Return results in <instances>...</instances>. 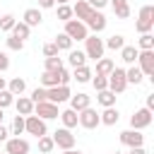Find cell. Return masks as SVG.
Listing matches in <instances>:
<instances>
[{"label": "cell", "mask_w": 154, "mask_h": 154, "mask_svg": "<svg viewBox=\"0 0 154 154\" xmlns=\"http://www.w3.org/2000/svg\"><path fill=\"white\" fill-rule=\"evenodd\" d=\"M72 79L75 82H79V84H84V82H89L91 79V75H94V70L89 67V65H79V67H72Z\"/></svg>", "instance_id": "d6986e66"}, {"label": "cell", "mask_w": 154, "mask_h": 154, "mask_svg": "<svg viewBox=\"0 0 154 154\" xmlns=\"http://www.w3.org/2000/svg\"><path fill=\"white\" fill-rule=\"evenodd\" d=\"M36 140H38V152H41V154H51V152L55 149L51 135H41V137H36Z\"/></svg>", "instance_id": "4dcf8cb0"}, {"label": "cell", "mask_w": 154, "mask_h": 154, "mask_svg": "<svg viewBox=\"0 0 154 154\" xmlns=\"http://www.w3.org/2000/svg\"><path fill=\"white\" fill-rule=\"evenodd\" d=\"M7 48H10V51H22V48H24V41L17 38L14 34H10V36H7Z\"/></svg>", "instance_id": "b9f144b4"}, {"label": "cell", "mask_w": 154, "mask_h": 154, "mask_svg": "<svg viewBox=\"0 0 154 154\" xmlns=\"http://www.w3.org/2000/svg\"><path fill=\"white\" fill-rule=\"evenodd\" d=\"M55 0H38V10H53Z\"/></svg>", "instance_id": "7dc6e473"}, {"label": "cell", "mask_w": 154, "mask_h": 154, "mask_svg": "<svg viewBox=\"0 0 154 154\" xmlns=\"http://www.w3.org/2000/svg\"><path fill=\"white\" fill-rule=\"evenodd\" d=\"M137 48H140V51H149V48H154V36H152V31H149V34H140V38H137Z\"/></svg>", "instance_id": "836d02e7"}, {"label": "cell", "mask_w": 154, "mask_h": 154, "mask_svg": "<svg viewBox=\"0 0 154 154\" xmlns=\"http://www.w3.org/2000/svg\"><path fill=\"white\" fill-rule=\"evenodd\" d=\"M12 106L17 108L19 116H31V113H34V101H31L29 96H22V94H19V99H14Z\"/></svg>", "instance_id": "ac0fdd59"}, {"label": "cell", "mask_w": 154, "mask_h": 154, "mask_svg": "<svg viewBox=\"0 0 154 154\" xmlns=\"http://www.w3.org/2000/svg\"><path fill=\"white\" fill-rule=\"evenodd\" d=\"M67 63H70V67L87 65V55H84V51H72V48H70V53H67Z\"/></svg>", "instance_id": "83f0119b"}, {"label": "cell", "mask_w": 154, "mask_h": 154, "mask_svg": "<svg viewBox=\"0 0 154 154\" xmlns=\"http://www.w3.org/2000/svg\"><path fill=\"white\" fill-rule=\"evenodd\" d=\"M22 22H24V24H29V26H38V24L43 22V14H41V10H38V7H29V10H24Z\"/></svg>", "instance_id": "e0dca14e"}, {"label": "cell", "mask_w": 154, "mask_h": 154, "mask_svg": "<svg viewBox=\"0 0 154 154\" xmlns=\"http://www.w3.org/2000/svg\"><path fill=\"white\" fill-rule=\"evenodd\" d=\"M29 142L24 140V137H7V142H5V152L7 154H29Z\"/></svg>", "instance_id": "7c38bea8"}, {"label": "cell", "mask_w": 154, "mask_h": 154, "mask_svg": "<svg viewBox=\"0 0 154 154\" xmlns=\"http://www.w3.org/2000/svg\"><path fill=\"white\" fill-rule=\"evenodd\" d=\"M113 67H116V63H113L111 58H99V60H96V75H103V77H108Z\"/></svg>", "instance_id": "f1b7e54d"}, {"label": "cell", "mask_w": 154, "mask_h": 154, "mask_svg": "<svg viewBox=\"0 0 154 154\" xmlns=\"http://www.w3.org/2000/svg\"><path fill=\"white\" fill-rule=\"evenodd\" d=\"M10 34H14V36H17V38H22V41H26V38H29V34H31V26H29V24H24V22L19 19V22H14V26H12V31H10Z\"/></svg>", "instance_id": "4316f807"}, {"label": "cell", "mask_w": 154, "mask_h": 154, "mask_svg": "<svg viewBox=\"0 0 154 154\" xmlns=\"http://www.w3.org/2000/svg\"><path fill=\"white\" fill-rule=\"evenodd\" d=\"M144 108L154 111V94H149V96H147V106H144Z\"/></svg>", "instance_id": "f907efd6"}, {"label": "cell", "mask_w": 154, "mask_h": 154, "mask_svg": "<svg viewBox=\"0 0 154 154\" xmlns=\"http://www.w3.org/2000/svg\"><path fill=\"white\" fill-rule=\"evenodd\" d=\"M14 103V94L12 91H7V89H0V108L5 111L7 106H12Z\"/></svg>", "instance_id": "f35d334b"}, {"label": "cell", "mask_w": 154, "mask_h": 154, "mask_svg": "<svg viewBox=\"0 0 154 154\" xmlns=\"http://www.w3.org/2000/svg\"><path fill=\"white\" fill-rule=\"evenodd\" d=\"M51 137H53V144H55L58 149H72L75 142H77L75 135H72V130H67V128H58Z\"/></svg>", "instance_id": "ba28073f"}, {"label": "cell", "mask_w": 154, "mask_h": 154, "mask_svg": "<svg viewBox=\"0 0 154 154\" xmlns=\"http://www.w3.org/2000/svg\"><path fill=\"white\" fill-rule=\"evenodd\" d=\"M63 154H84V152H82V149H75V147H72V149H63Z\"/></svg>", "instance_id": "816d5d0a"}, {"label": "cell", "mask_w": 154, "mask_h": 154, "mask_svg": "<svg viewBox=\"0 0 154 154\" xmlns=\"http://www.w3.org/2000/svg\"><path fill=\"white\" fill-rule=\"evenodd\" d=\"M118 118H120V113H118V108H116V106H108V108H103V111L99 113L101 125H116V123H118Z\"/></svg>", "instance_id": "ffe728a7"}, {"label": "cell", "mask_w": 154, "mask_h": 154, "mask_svg": "<svg viewBox=\"0 0 154 154\" xmlns=\"http://www.w3.org/2000/svg\"><path fill=\"white\" fill-rule=\"evenodd\" d=\"M34 103H38V101H48V94H46V87H36L34 91H31V96H29Z\"/></svg>", "instance_id": "60d3db41"}, {"label": "cell", "mask_w": 154, "mask_h": 154, "mask_svg": "<svg viewBox=\"0 0 154 154\" xmlns=\"http://www.w3.org/2000/svg\"><path fill=\"white\" fill-rule=\"evenodd\" d=\"M24 132V116H14V120H12V128H10V135H14V137H19Z\"/></svg>", "instance_id": "e575fe53"}, {"label": "cell", "mask_w": 154, "mask_h": 154, "mask_svg": "<svg viewBox=\"0 0 154 154\" xmlns=\"http://www.w3.org/2000/svg\"><path fill=\"white\" fill-rule=\"evenodd\" d=\"M113 154H123V152H113Z\"/></svg>", "instance_id": "9f6ffc18"}, {"label": "cell", "mask_w": 154, "mask_h": 154, "mask_svg": "<svg viewBox=\"0 0 154 154\" xmlns=\"http://www.w3.org/2000/svg\"><path fill=\"white\" fill-rule=\"evenodd\" d=\"M55 5H70V0H55Z\"/></svg>", "instance_id": "f5cc1de1"}, {"label": "cell", "mask_w": 154, "mask_h": 154, "mask_svg": "<svg viewBox=\"0 0 154 154\" xmlns=\"http://www.w3.org/2000/svg\"><path fill=\"white\" fill-rule=\"evenodd\" d=\"M120 142L125 144V147H142L144 144V135H142V130H123L120 132Z\"/></svg>", "instance_id": "4fadbf2b"}, {"label": "cell", "mask_w": 154, "mask_h": 154, "mask_svg": "<svg viewBox=\"0 0 154 154\" xmlns=\"http://www.w3.org/2000/svg\"><path fill=\"white\" fill-rule=\"evenodd\" d=\"M137 67L142 70L144 77H152V79H154V48L137 53Z\"/></svg>", "instance_id": "52a82bcc"}, {"label": "cell", "mask_w": 154, "mask_h": 154, "mask_svg": "<svg viewBox=\"0 0 154 154\" xmlns=\"http://www.w3.org/2000/svg\"><path fill=\"white\" fill-rule=\"evenodd\" d=\"M7 91H12L14 96H19V94H24V89H26V82H24V77H12L10 82H7V87H5Z\"/></svg>", "instance_id": "d4e9b609"}, {"label": "cell", "mask_w": 154, "mask_h": 154, "mask_svg": "<svg viewBox=\"0 0 154 154\" xmlns=\"http://www.w3.org/2000/svg\"><path fill=\"white\" fill-rule=\"evenodd\" d=\"M94 12V7H89V2L87 0H77L75 5H72V14L79 19V22H87V17Z\"/></svg>", "instance_id": "2e32d148"}, {"label": "cell", "mask_w": 154, "mask_h": 154, "mask_svg": "<svg viewBox=\"0 0 154 154\" xmlns=\"http://www.w3.org/2000/svg\"><path fill=\"white\" fill-rule=\"evenodd\" d=\"M77 125H79V128H84V130H96V128L101 125V120H99V113H96V108L87 106V108L77 111Z\"/></svg>", "instance_id": "3957f363"}, {"label": "cell", "mask_w": 154, "mask_h": 154, "mask_svg": "<svg viewBox=\"0 0 154 154\" xmlns=\"http://www.w3.org/2000/svg\"><path fill=\"white\" fill-rule=\"evenodd\" d=\"M7 87V82H5V77H0V89H5Z\"/></svg>", "instance_id": "db71d44e"}, {"label": "cell", "mask_w": 154, "mask_h": 154, "mask_svg": "<svg viewBox=\"0 0 154 154\" xmlns=\"http://www.w3.org/2000/svg\"><path fill=\"white\" fill-rule=\"evenodd\" d=\"M58 53H60V51H58V46H55L53 41H51V43H43V55H46V58H51V55H58Z\"/></svg>", "instance_id": "7bdbcfd3"}, {"label": "cell", "mask_w": 154, "mask_h": 154, "mask_svg": "<svg viewBox=\"0 0 154 154\" xmlns=\"http://www.w3.org/2000/svg\"><path fill=\"white\" fill-rule=\"evenodd\" d=\"M89 82L94 84V89H96V91L108 89V77H103V75H91V79H89Z\"/></svg>", "instance_id": "74e56055"}, {"label": "cell", "mask_w": 154, "mask_h": 154, "mask_svg": "<svg viewBox=\"0 0 154 154\" xmlns=\"http://www.w3.org/2000/svg\"><path fill=\"white\" fill-rule=\"evenodd\" d=\"M46 70H51V72H55V70H60L63 67V58L60 55H51V58H46Z\"/></svg>", "instance_id": "8d00e7d4"}, {"label": "cell", "mask_w": 154, "mask_h": 154, "mask_svg": "<svg viewBox=\"0 0 154 154\" xmlns=\"http://www.w3.org/2000/svg\"><path fill=\"white\" fill-rule=\"evenodd\" d=\"M2 154H7V152H2Z\"/></svg>", "instance_id": "6f0895ef"}, {"label": "cell", "mask_w": 154, "mask_h": 154, "mask_svg": "<svg viewBox=\"0 0 154 154\" xmlns=\"http://www.w3.org/2000/svg\"><path fill=\"white\" fill-rule=\"evenodd\" d=\"M7 67H10V58H7V53L0 51V72H5Z\"/></svg>", "instance_id": "bcb514c9"}, {"label": "cell", "mask_w": 154, "mask_h": 154, "mask_svg": "<svg viewBox=\"0 0 154 154\" xmlns=\"http://www.w3.org/2000/svg\"><path fill=\"white\" fill-rule=\"evenodd\" d=\"M65 34H67L72 41H84V38L89 36V29H87V24L79 22V19H67V22H65Z\"/></svg>", "instance_id": "5b68a950"}, {"label": "cell", "mask_w": 154, "mask_h": 154, "mask_svg": "<svg viewBox=\"0 0 154 154\" xmlns=\"http://www.w3.org/2000/svg\"><path fill=\"white\" fill-rule=\"evenodd\" d=\"M55 46H58V51H70L72 48V38L65 34V31H60L58 36H55V41H53Z\"/></svg>", "instance_id": "1f68e13d"}, {"label": "cell", "mask_w": 154, "mask_h": 154, "mask_svg": "<svg viewBox=\"0 0 154 154\" xmlns=\"http://www.w3.org/2000/svg\"><path fill=\"white\" fill-rule=\"evenodd\" d=\"M58 84V70L55 72H51V70H43V75H41V87H55Z\"/></svg>", "instance_id": "d6a6232c"}, {"label": "cell", "mask_w": 154, "mask_h": 154, "mask_svg": "<svg viewBox=\"0 0 154 154\" xmlns=\"http://www.w3.org/2000/svg\"><path fill=\"white\" fill-rule=\"evenodd\" d=\"M135 29H137L140 34H149V31L154 29V7H152V5H142V7H140Z\"/></svg>", "instance_id": "6da1fadb"}, {"label": "cell", "mask_w": 154, "mask_h": 154, "mask_svg": "<svg viewBox=\"0 0 154 154\" xmlns=\"http://www.w3.org/2000/svg\"><path fill=\"white\" fill-rule=\"evenodd\" d=\"M24 132H29V135H34V137L48 135L46 120H43V118H38L36 113H31V116H24Z\"/></svg>", "instance_id": "277c9868"}, {"label": "cell", "mask_w": 154, "mask_h": 154, "mask_svg": "<svg viewBox=\"0 0 154 154\" xmlns=\"http://www.w3.org/2000/svg\"><path fill=\"white\" fill-rule=\"evenodd\" d=\"M70 108L72 111H82V108H87V106H91V96L89 94H84V91H77V94H70Z\"/></svg>", "instance_id": "9a60e30c"}, {"label": "cell", "mask_w": 154, "mask_h": 154, "mask_svg": "<svg viewBox=\"0 0 154 154\" xmlns=\"http://www.w3.org/2000/svg\"><path fill=\"white\" fill-rule=\"evenodd\" d=\"M7 137H10V130L5 125H0V142H7Z\"/></svg>", "instance_id": "681fc988"}, {"label": "cell", "mask_w": 154, "mask_h": 154, "mask_svg": "<svg viewBox=\"0 0 154 154\" xmlns=\"http://www.w3.org/2000/svg\"><path fill=\"white\" fill-rule=\"evenodd\" d=\"M14 22H17V19H14V14H10V12H7V14H2V17H0V29H2L5 34H10V31H12V26H14Z\"/></svg>", "instance_id": "d590c367"}, {"label": "cell", "mask_w": 154, "mask_h": 154, "mask_svg": "<svg viewBox=\"0 0 154 154\" xmlns=\"http://www.w3.org/2000/svg\"><path fill=\"white\" fill-rule=\"evenodd\" d=\"M103 46L111 48V51H120V48L125 46V36H123V34H113V36H108V38L103 41Z\"/></svg>", "instance_id": "f546056e"}, {"label": "cell", "mask_w": 154, "mask_h": 154, "mask_svg": "<svg viewBox=\"0 0 154 154\" xmlns=\"http://www.w3.org/2000/svg\"><path fill=\"white\" fill-rule=\"evenodd\" d=\"M108 2H111V7H113V12H116L118 19H128V17H130V5H128V0H108Z\"/></svg>", "instance_id": "44dd1931"}, {"label": "cell", "mask_w": 154, "mask_h": 154, "mask_svg": "<svg viewBox=\"0 0 154 154\" xmlns=\"http://www.w3.org/2000/svg\"><path fill=\"white\" fill-rule=\"evenodd\" d=\"M137 53H140V48L128 46V43L120 48V58H123V63H128V65H135V63H137Z\"/></svg>", "instance_id": "603a6c76"}, {"label": "cell", "mask_w": 154, "mask_h": 154, "mask_svg": "<svg viewBox=\"0 0 154 154\" xmlns=\"http://www.w3.org/2000/svg\"><path fill=\"white\" fill-rule=\"evenodd\" d=\"M58 118L63 120V128H67V130L77 128V111H72V108H65V111H60V116H58Z\"/></svg>", "instance_id": "7402d4cb"}, {"label": "cell", "mask_w": 154, "mask_h": 154, "mask_svg": "<svg viewBox=\"0 0 154 154\" xmlns=\"http://www.w3.org/2000/svg\"><path fill=\"white\" fill-rule=\"evenodd\" d=\"M128 154H147V149H144V144L142 147H128Z\"/></svg>", "instance_id": "c3c4849f"}, {"label": "cell", "mask_w": 154, "mask_h": 154, "mask_svg": "<svg viewBox=\"0 0 154 154\" xmlns=\"http://www.w3.org/2000/svg\"><path fill=\"white\" fill-rule=\"evenodd\" d=\"M108 89L113 94H123L128 89V79H125V70L123 67H113L108 75Z\"/></svg>", "instance_id": "8992f818"}, {"label": "cell", "mask_w": 154, "mask_h": 154, "mask_svg": "<svg viewBox=\"0 0 154 154\" xmlns=\"http://www.w3.org/2000/svg\"><path fill=\"white\" fill-rule=\"evenodd\" d=\"M2 118H5V113H2V108H0V125H2Z\"/></svg>", "instance_id": "11a10c76"}, {"label": "cell", "mask_w": 154, "mask_h": 154, "mask_svg": "<svg viewBox=\"0 0 154 154\" xmlns=\"http://www.w3.org/2000/svg\"><path fill=\"white\" fill-rule=\"evenodd\" d=\"M75 14H72V7L70 5H58V19L60 22H67V19H72Z\"/></svg>", "instance_id": "ab89813d"}, {"label": "cell", "mask_w": 154, "mask_h": 154, "mask_svg": "<svg viewBox=\"0 0 154 154\" xmlns=\"http://www.w3.org/2000/svg\"><path fill=\"white\" fill-rule=\"evenodd\" d=\"M152 125V111L149 108H137L132 116H130V128L132 130H144Z\"/></svg>", "instance_id": "30bf717a"}, {"label": "cell", "mask_w": 154, "mask_h": 154, "mask_svg": "<svg viewBox=\"0 0 154 154\" xmlns=\"http://www.w3.org/2000/svg\"><path fill=\"white\" fill-rule=\"evenodd\" d=\"M103 51H106L103 38H99L96 34H89V36L84 38V55H87V58L99 60V58H103Z\"/></svg>", "instance_id": "7a4b0ae2"}, {"label": "cell", "mask_w": 154, "mask_h": 154, "mask_svg": "<svg viewBox=\"0 0 154 154\" xmlns=\"http://www.w3.org/2000/svg\"><path fill=\"white\" fill-rule=\"evenodd\" d=\"M84 24H87V29H91L94 34H101V31L106 29V17H103V12H101V10H94V12L87 17V22H84Z\"/></svg>", "instance_id": "5bb4252c"}, {"label": "cell", "mask_w": 154, "mask_h": 154, "mask_svg": "<svg viewBox=\"0 0 154 154\" xmlns=\"http://www.w3.org/2000/svg\"><path fill=\"white\" fill-rule=\"evenodd\" d=\"M96 101H99L103 108H108V106H116V94H113L111 89H101V91H96Z\"/></svg>", "instance_id": "484cf974"}, {"label": "cell", "mask_w": 154, "mask_h": 154, "mask_svg": "<svg viewBox=\"0 0 154 154\" xmlns=\"http://www.w3.org/2000/svg\"><path fill=\"white\" fill-rule=\"evenodd\" d=\"M70 79H72V75H70L65 67H60V70H58V84H70Z\"/></svg>", "instance_id": "ee69618b"}, {"label": "cell", "mask_w": 154, "mask_h": 154, "mask_svg": "<svg viewBox=\"0 0 154 154\" xmlns=\"http://www.w3.org/2000/svg\"><path fill=\"white\" fill-rule=\"evenodd\" d=\"M125 79H128V84H142V79H144V75H142V70L137 67V65H130L128 70H125Z\"/></svg>", "instance_id": "cb8c5ba5"}, {"label": "cell", "mask_w": 154, "mask_h": 154, "mask_svg": "<svg viewBox=\"0 0 154 154\" xmlns=\"http://www.w3.org/2000/svg\"><path fill=\"white\" fill-rule=\"evenodd\" d=\"M89 2V7H94V10H103L106 5H108V0H87Z\"/></svg>", "instance_id": "f6af8a7d"}, {"label": "cell", "mask_w": 154, "mask_h": 154, "mask_svg": "<svg viewBox=\"0 0 154 154\" xmlns=\"http://www.w3.org/2000/svg\"><path fill=\"white\" fill-rule=\"evenodd\" d=\"M46 94H48V101H53V103H65L72 91H70L67 84H55V87H48Z\"/></svg>", "instance_id": "8fae6325"}, {"label": "cell", "mask_w": 154, "mask_h": 154, "mask_svg": "<svg viewBox=\"0 0 154 154\" xmlns=\"http://www.w3.org/2000/svg\"><path fill=\"white\" fill-rule=\"evenodd\" d=\"M34 113L38 118H43V120H53V118L60 116L58 103H53V101H38V103H34Z\"/></svg>", "instance_id": "9c48e42d"}]
</instances>
